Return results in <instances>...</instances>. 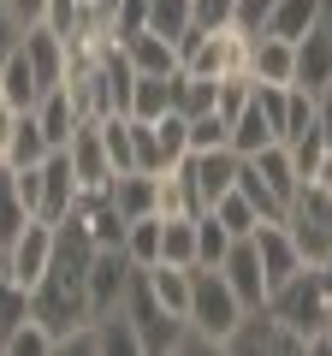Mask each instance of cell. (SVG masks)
<instances>
[{"label": "cell", "mask_w": 332, "mask_h": 356, "mask_svg": "<svg viewBox=\"0 0 332 356\" xmlns=\"http://www.w3.org/2000/svg\"><path fill=\"white\" fill-rule=\"evenodd\" d=\"M119 315L131 321V332H137V350H142V356H179L184 339H190V321L172 315V309L154 297V285H149V273H142V267H131V285H125Z\"/></svg>", "instance_id": "6da1fadb"}, {"label": "cell", "mask_w": 332, "mask_h": 356, "mask_svg": "<svg viewBox=\"0 0 332 356\" xmlns=\"http://www.w3.org/2000/svg\"><path fill=\"white\" fill-rule=\"evenodd\" d=\"M243 315H249V309L238 303V291L226 285V273H219V267H196V273H190V309H184V321L202 332L208 350H226L231 332L243 327Z\"/></svg>", "instance_id": "7a4b0ae2"}, {"label": "cell", "mask_w": 332, "mask_h": 356, "mask_svg": "<svg viewBox=\"0 0 332 356\" xmlns=\"http://www.w3.org/2000/svg\"><path fill=\"white\" fill-rule=\"evenodd\" d=\"M285 232L297 238V250H303L308 267H315L320 255H332V191H326V184H303V191L291 196V208H285Z\"/></svg>", "instance_id": "3957f363"}, {"label": "cell", "mask_w": 332, "mask_h": 356, "mask_svg": "<svg viewBox=\"0 0 332 356\" xmlns=\"http://www.w3.org/2000/svg\"><path fill=\"white\" fill-rule=\"evenodd\" d=\"M267 309L273 315L285 321V327L297 332V339H303V356H308V339H315L320 332V321H326V291H320V280H315V267H303V273H297V280H285L279 291L267 297Z\"/></svg>", "instance_id": "277c9868"}, {"label": "cell", "mask_w": 332, "mask_h": 356, "mask_svg": "<svg viewBox=\"0 0 332 356\" xmlns=\"http://www.w3.org/2000/svg\"><path fill=\"white\" fill-rule=\"evenodd\" d=\"M53 250H60V226H53V220H42V214H30V220H24V232L6 243L0 267H6L18 285H36L42 273L53 267Z\"/></svg>", "instance_id": "5b68a950"}, {"label": "cell", "mask_w": 332, "mask_h": 356, "mask_svg": "<svg viewBox=\"0 0 332 356\" xmlns=\"http://www.w3.org/2000/svg\"><path fill=\"white\" fill-rule=\"evenodd\" d=\"M238 166H243V154L231 149V143H219V149H202V154H184V172H190L196 208H214L226 191H238Z\"/></svg>", "instance_id": "8992f818"}, {"label": "cell", "mask_w": 332, "mask_h": 356, "mask_svg": "<svg viewBox=\"0 0 332 356\" xmlns=\"http://www.w3.org/2000/svg\"><path fill=\"white\" fill-rule=\"evenodd\" d=\"M256 255H261V280H267V297L279 291L285 280H297L303 273V250H297V238L285 232V220H261L256 226Z\"/></svg>", "instance_id": "52a82bcc"}, {"label": "cell", "mask_w": 332, "mask_h": 356, "mask_svg": "<svg viewBox=\"0 0 332 356\" xmlns=\"http://www.w3.org/2000/svg\"><path fill=\"white\" fill-rule=\"evenodd\" d=\"M226 350H261V356H303V339H297L291 327H285L279 315H273L267 303L261 309H249V315H243V327L231 332V344Z\"/></svg>", "instance_id": "ba28073f"}, {"label": "cell", "mask_w": 332, "mask_h": 356, "mask_svg": "<svg viewBox=\"0 0 332 356\" xmlns=\"http://www.w3.org/2000/svg\"><path fill=\"white\" fill-rule=\"evenodd\" d=\"M125 285H131V255L125 250H95L90 255V321L119 315Z\"/></svg>", "instance_id": "9c48e42d"}, {"label": "cell", "mask_w": 332, "mask_h": 356, "mask_svg": "<svg viewBox=\"0 0 332 356\" xmlns=\"http://www.w3.org/2000/svg\"><path fill=\"white\" fill-rule=\"evenodd\" d=\"M65 154H72V172H77V191L83 196L113 184V161H107V143H101V125H95V119H83V125L72 131Z\"/></svg>", "instance_id": "30bf717a"}, {"label": "cell", "mask_w": 332, "mask_h": 356, "mask_svg": "<svg viewBox=\"0 0 332 356\" xmlns=\"http://www.w3.org/2000/svg\"><path fill=\"white\" fill-rule=\"evenodd\" d=\"M219 273H226V285L238 291V303H243V309H261V303H267V280H261L256 238H231V250L219 255Z\"/></svg>", "instance_id": "8fae6325"}, {"label": "cell", "mask_w": 332, "mask_h": 356, "mask_svg": "<svg viewBox=\"0 0 332 356\" xmlns=\"http://www.w3.org/2000/svg\"><path fill=\"white\" fill-rule=\"evenodd\" d=\"M291 83L320 95L332 83V18H320L308 36H297V65H291Z\"/></svg>", "instance_id": "7c38bea8"}, {"label": "cell", "mask_w": 332, "mask_h": 356, "mask_svg": "<svg viewBox=\"0 0 332 356\" xmlns=\"http://www.w3.org/2000/svg\"><path fill=\"white\" fill-rule=\"evenodd\" d=\"M77 196H83V191H77L72 154H65V149H53L48 161H42V202H36V214L60 226V220H65V214H72V208H77Z\"/></svg>", "instance_id": "4fadbf2b"}, {"label": "cell", "mask_w": 332, "mask_h": 356, "mask_svg": "<svg viewBox=\"0 0 332 356\" xmlns=\"http://www.w3.org/2000/svg\"><path fill=\"white\" fill-rule=\"evenodd\" d=\"M18 42H24L30 65H36V83H42V95H48V89H60V83H65V65H72V48H65V36H53L48 24H30Z\"/></svg>", "instance_id": "5bb4252c"}, {"label": "cell", "mask_w": 332, "mask_h": 356, "mask_svg": "<svg viewBox=\"0 0 332 356\" xmlns=\"http://www.w3.org/2000/svg\"><path fill=\"white\" fill-rule=\"evenodd\" d=\"M243 166H249V172H256V178L267 184L273 196H279L285 208H291V196L303 191V178H297V161H291V149H285V143H267V149L243 154Z\"/></svg>", "instance_id": "9a60e30c"}, {"label": "cell", "mask_w": 332, "mask_h": 356, "mask_svg": "<svg viewBox=\"0 0 332 356\" xmlns=\"http://www.w3.org/2000/svg\"><path fill=\"white\" fill-rule=\"evenodd\" d=\"M30 113H36L42 137H48V154H53V149H65V143H72V131L83 125V113H77V102H72V89H65V83H60V89H48V95H42Z\"/></svg>", "instance_id": "2e32d148"}, {"label": "cell", "mask_w": 332, "mask_h": 356, "mask_svg": "<svg viewBox=\"0 0 332 356\" xmlns=\"http://www.w3.org/2000/svg\"><path fill=\"white\" fill-rule=\"evenodd\" d=\"M291 65H297V42L267 36V30L249 42V77L256 83H291Z\"/></svg>", "instance_id": "e0dca14e"}, {"label": "cell", "mask_w": 332, "mask_h": 356, "mask_svg": "<svg viewBox=\"0 0 332 356\" xmlns=\"http://www.w3.org/2000/svg\"><path fill=\"white\" fill-rule=\"evenodd\" d=\"M125 54H131V65L137 72H154V77H172L179 72V42L172 36H154V30H137V36H125Z\"/></svg>", "instance_id": "ac0fdd59"}, {"label": "cell", "mask_w": 332, "mask_h": 356, "mask_svg": "<svg viewBox=\"0 0 332 356\" xmlns=\"http://www.w3.org/2000/svg\"><path fill=\"white\" fill-rule=\"evenodd\" d=\"M0 95L13 107H36L42 102V83H36V65H30L24 42H18L13 54H0Z\"/></svg>", "instance_id": "d6986e66"}, {"label": "cell", "mask_w": 332, "mask_h": 356, "mask_svg": "<svg viewBox=\"0 0 332 356\" xmlns=\"http://www.w3.org/2000/svg\"><path fill=\"white\" fill-rule=\"evenodd\" d=\"M172 77H179V72H172ZM172 77L137 72V83H131V102H125V113H131V119H160V113H172V107H179V95H172Z\"/></svg>", "instance_id": "ffe728a7"}, {"label": "cell", "mask_w": 332, "mask_h": 356, "mask_svg": "<svg viewBox=\"0 0 332 356\" xmlns=\"http://www.w3.org/2000/svg\"><path fill=\"white\" fill-rule=\"evenodd\" d=\"M107 196L119 202V214H125V220L154 214V172H142V166H131V172H113Z\"/></svg>", "instance_id": "44dd1931"}, {"label": "cell", "mask_w": 332, "mask_h": 356, "mask_svg": "<svg viewBox=\"0 0 332 356\" xmlns=\"http://www.w3.org/2000/svg\"><path fill=\"white\" fill-rule=\"evenodd\" d=\"M320 18H326V0H279V6H273V18H267V36L297 42V36H308Z\"/></svg>", "instance_id": "7402d4cb"}, {"label": "cell", "mask_w": 332, "mask_h": 356, "mask_svg": "<svg viewBox=\"0 0 332 356\" xmlns=\"http://www.w3.org/2000/svg\"><path fill=\"white\" fill-rule=\"evenodd\" d=\"M154 214H202V208H196V191H190L184 161L166 166V172H154Z\"/></svg>", "instance_id": "603a6c76"}, {"label": "cell", "mask_w": 332, "mask_h": 356, "mask_svg": "<svg viewBox=\"0 0 332 356\" xmlns=\"http://www.w3.org/2000/svg\"><path fill=\"white\" fill-rule=\"evenodd\" d=\"M160 261L196 267V214H160Z\"/></svg>", "instance_id": "cb8c5ba5"}, {"label": "cell", "mask_w": 332, "mask_h": 356, "mask_svg": "<svg viewBox=\"0 0 332 356\" xmlns=\"http://www.w3.org/2000/svg\"><path fill=\"white\" fill-rule=\"evenodd\" d=\"M226 143L238 154H256V149H267V143H279V131L267 125V113L256 107V95H249V107H243L238 119H231V131H226Z\"/></svg>", "instance_id": "d4e9b609"}, {"label": "cell", "mask_w": 332, "mask_h": 356, "mask_svg": "<svg viewBox=\"0 0 332 356\" xmlns=\"http://www.w3.org/2000/svg\"><path fill=\"white\" fill-rule=\"evenodd\" d=\"M30 315H36V309H30V285H18L13 273H6V267H0V344L13 339V332L24 327Z\"/></svg>", "instance_id": "484cf974"}, {"label": "cell", "mask_w": 332, "mask_h": 356, "mask_svg": "<svg viewBox=\"0 0 332 356\" xmlns=\"http://www.w3.org/2000/svg\"><path fill=\"white\" fill-rule=\"evenodd\" d=\"M285 149H291V161H297V178H303V184H320V172H326V154H332V143L320 137V125L303 131V137H291Z\"/></svg>", "instance_id": "4316f807"}, {"label": "cell", "mask_w": 332, "mask_h": 356, "mask_svg": "<svg viewBox=\"0 0 332 356\" xmlns=\"http://www.w3.org/2000/svg\"><path fill=\"white\" fill-rule=\"evenodd\" d=\"M24 220H30V208H24V196H18V178H13V166L0 161V250L24 232Z\"/></svg>", "instance_id": "83f0119b"}, {"label": "cell", "mask_w": 332, "mask_h": 356, "mask_svg": "<svg viewBox=\"0 0 332 356\" xmlns=\"http://www.w3.org/2000/svg\"><path fill=\"white\" fill-rule=\"evenodd\" d=\"M125 255H131V267H154L160 261V214H142V220L125 226Z\"/></svg>", "instance_id": "f1b7e54d"}, {"label": "cell", "mask_w": 332, "mask_h": 356, "mask_svg": "<svg viewBox=\"0 0 332 356\" xmlns=\"http://www.w3.org/2000/svg\"><path fill=\"white\" fill-rule=\"evenodd\" d=\"M208 214H214L219 226L231 232V238H256V226H261V214L249 208V196H243V191H226L214 208H208Z\"/></svg>", "instance_id": "f546056e"}, {"label": "cell", "mask_w": 332, "mask_h": 356, "mask_svg": "<svg viewBox=\"0 0 332 356\" xmlns=\"http://www.w3.org/2000/svg\"><path fill=\"white\" fill-rule=\"evenodd\" d=\"M53 350H60V339H53V327H48V321H36V315L0 344V356H53Z\"/></svg>", "instance_id": "4dcf8cb0"}, {"label": "cell", "mask_w": 332, "mask_h": 356, "mask_svg": "<svg viewBox=\"0 0 332 356\" xmlns=\"http://www.w3.org/2000/svg\"><path fill=\"white\" fill-rule=\"evenodd\" d=\"M142 30L184 42V36H190V0H149V24H142Z\"/></svg>", "instance_id": "1f68e13d"}, {"label": "cell", "mask_w": 332, "mask_h": 356, "mask_svg": "<svg viewBox=\"0 0 332 356\" xmlns=\"http://www.w3.org/2000/svg\"><path fill=\"white\" fill-rule=\"evenodd\" d=\"M249 95H256V77H249V72H226V77H219V89H214V113L231 125V119L249 107Z\"/></svg>", "instance_id": "d6a6232c"}, {"label": "cell", "mask_w": 332, "mask_h": 356, "mask_svg": "<svg viewBox=\"0 0 332 356\" xmlns=\"http://www.w3.org/2000/svg\"><path fill=\"white\" fill-rule=\"evenodd\" d=\"M36 161H48V137H42L36 113L24 107V119H18V137H13V154H6V166H36Z\"/></svg>", "instance_id": "836d02e7"}, {"label": "cell", "mask_w": 332, "mask_h": 356, "mask_svg": "<svg viewBox=\"0 0 332 356\" xmlns=\"http://www.w3.org/2000/svg\"><path fill=\"white\" fill-rule=\"evenodd\" d=\"M226 250H231V232L202 208V214H196V267H219Z\"/></svg>", "instance_id": "e575fe53"}, {"label": "cell", "mask_w": 332, "mask_h": 356, "mask_svg": "<svg viewBox=\"0 0 332 356\" xmlns=\"http://www.w3.org/2000/svg\"><path fill=\"white\" fill-rule=\"evenodd\" d=\"M238 191L249 196V208H256L261 220H285V202H279V196L267 191V184H261L256 172H249V166H238Z\"/></svg>", "instance_id": "d590c367"}, {"label": "cell", "mask_w": 332, "mask_h": 356, "mask_svg": "<svg viewBox=\"0 0 332 356\" xmlns=\"http://www.w3.org/2000/svg\"><path fill=\"white\" fill-rule=\"evenodd\" d=\"M238 18V0H190V30H226Z\"/></svg>", "instance_id": "8d00e7d4"}, {"label": "cell", "mask_w": 332, "mask_h": 356, "mask_svg": "<svg viewBox=\"0 0 332 356\" xmlns=\"http://www.w3.org/2000/svg\"><path fill=\"white\" fill-rule=\"evenodd\" d=\"M226 119H219V113H196L190 119V154H202V149H219V143H226Z\"/></svg>", "instance_id": "74e56055"}, {"label": "cell", "mask_w": 332, "mask_h": 356, "mask_svg": "<svg viewBox=\"0 0 332 356\" xmlns=\"http://www.w3.org/2000/svg\"><path fill=\"white\" fill-rule=\"evenodd\" d=\"M142 24H149V0H119V6H113V36H119V42L137 36Z\"/></svg>", "instance_id": "f35d334b"}, {"label": "cell", "mask_w": 332, "mask_h": 356, "mask_svg": "<svg viewBox=\"0 0 332 356\" xmlns=\"http://www.w3.org/2000/svg\"><path fill=\"white\" fill-rule=\"evenodd\" d=\"M273 6H279V0H238V18H231V24L249 30V36H261V30H267V18H273Z\"/></svg>", "instance_id": "ab89813d"}, {"label": "cell", "mask_w": 332, "mask_h": 356, "mask_svg": "<svg viewBox=\"0 0 332 356\" xmlns=\"http://www.w3.org/2000/svg\"><path fill=\"white\" fill-rule=\"evenodd\" d=\"M18 119H24V107H13L6 95H0V161L13 154V137H18Z\"/></svg>", "instance_id": "60d3db41"}, {"label": "cell", "mask_w": 332, "mask_h": 356, "mask_svg": "<svg viewBox=\"0 0 332 356\" xmlns=\"http://www.w3.org/2000/svg\"><path fill=\"white\" fill-rule=\"evenodd\" d=\"M18 36H24V30H18L13 6H6V0H0V54H13V48H18Z\"/></svg>", "instance_id": "b9f144b4"}, {"label": "cell", "mask_w": 332, "mask_h": 356, "mask_svg": "<svg viewBox=\"0 0 332 356\" xmlns=\"http://www.w3.org/2000/svg\"><path fill=\"white\" fill-rule=\"evenodd\" d=\"M315 125H320V137L332 143V83H326V89L315 95Z\"/></svg>", "instance_id": "7bdbcfd3"}, {"label": "cell", "mask_w": 332, "mask_h": 356, "mask_svg": "<svg viewBox=\"0 0 332 356\" xmlns=\"http://www.w3.org/2000/svg\"><path fill=\"white\" fill-rule=\"evenodd\" d=\"M315 280H320V291H326V303H332V255H320V261H315Z\"/></svg>", "instance_id": "ee69618b"}, {"label": "cell", "mask_w": 332, "mask_h": 356, "mask_svg": "<svg viewBox=\"0 0 332 356\" xmlns=\"http://www.w3.org/2000/svg\"><path fill=\"white\" fill-rule=\"evenodd\" d=\"M308 350H332V309H326V321H320V332L308 339Z\"/></svg>", "instance_id": "f6af8a7d"}, {"label": "cell", "mask_w": 332, "mask_h": 356, "mask_svg": "<svg viewBox=\"0 0 332 356\" xmlns=\"http://www.w3.org/2000/svg\"><path fill=\"white\" fill-rule=\"evenodd\" d=\"M320 184H326V191H332V154H326V172H320Z\"/></svg>", "instance_id": "bcb514c9"}, {"label": "cell", "mask_w": 332, "mask_h": 356, "mask_svg": "<svg viewBox=\"0 0 332 356\" xmlns=\"http://www.w3.org/2000/svg\"><path fill=\"white\" fill-rule=\"evenodd\" d=\"M326 18H332V0H326Z\"/></svg>", "instance_id": "7dc6e473"}, {"label": "cell", "mask_w": 332, "mask_h": 356, "mask_svg": "<svg viewBox=\"0 0 332 356\" xmlns=\"http://www.w3.org/2000/svg\"><path fill=\"white\" fill-rule=\"evenodd\" d=\"M0 255H6V250H0Z\"/></svg>", "instance_id": "c3c4849f"}]
</instances>
